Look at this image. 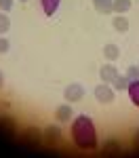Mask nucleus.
<instances>
[{
    "mask_svg": "<svg viewBox=\"0 0 139 158\" xmlns=\"http://www.w3.org/2000/svg\"><path fill=\"white\" fill-rule=\"evenodd\" d=\"M55 118L59 122H70L74 118V110H72V103H63L55 110Z\"/></svg>",
    "mask_w": 139,
    "mask_h": 158,
    "instance_id": "5",
    "label": "nucleus"
},
{
    "mask_svg": "<svg viewBox=\"0 0 139 158\" xmlns=\"http://www.w3.org/2000/svg\"><path fill=\"white\" fill-rule=\"evenodd\" d=\"M103 152L105 154H118V152H122V148H120V143H116V141H108L103 146Z\"/></svg>",
    "mask_w": 139,
    "mask_h": 158,
    "instance_id": "16",
    "label": "nucleus"
},
{
    "mask_svg": "<svg viewBox=\"0 0 139 158\" xmlns=\"http://www.w3.org/2000/svg\"><path fill=\"white\" fill-rule=\"evenodd\" d=\"M59 4H61V0H40V6H42V13L47 15V17H53L57 9H59Z\"/></svg>",
    "mask_w": 139,
    "mask_h": 158,
    "instance_id": "8",
    "label": "nucleus"
},
{
    "mask_svg": "<svg viewBox=\"0 0 139 158\" xmlns=\"http://www.w3.org/2000/svg\"><path fill=\"white\" fill-rule=\"evenodd\" d=\"M2 85H4V74L0 72V86H2Z\"/></svg>",
    "mask_w": 139,
    "mask_h": 158,
    "instance_id": "21",
    "label": "nucleus"
},
{
    "mask_svg": "<svg viewBox=\"0 0 139 158\" xmlns=\"http://www.w3.org/2000/svg\"><path fill=\"white\" fill-rule=\"evenodd\" d=\"M93 4H95V11L99 13V15H110V13H114V9H112L114 0H93Z\"/></svg>",
    "mask_w": 139,
    "mask_h": 158,
    "instance_id": "9",
    "label": "nucleus"
},
{
    "mask_svg": "<svg viewBox=\"0 0 139 158\" xmlns=\"http://www.w3.org/2000/svg\"><path fill=\"white\" fill-rule=\"evenodd\" d=\"M9 27H11V19H9V15L0 11V34H6Z\"/></svg>",
    "mask_w": 139,
    "mask_h": 158,
    "instance_id": "14",
    "label": "nucleus"
},
{
    "mask_svg": "<svg viewBox=\"0 0 139 158\" xmlns=\"http://www.w3.org/2000/svg\"><path fill=\"white\" fill-rule=\"evenodd\" d=\"M112 85H114V86H112L114 91H126V86H129V80H126V76H120V74H118V76L114 78Z\"/></svg>",
    "mask_w": 139,
    "mask_h": 158,
    "instance_id": "13",
    "label": "nucleus"
},
{
    "mask_svg": "<svg viewBox=\"0 0 139 158\" xmlns=\"http://www.w3.org/2000/svg\"><path fill=\"white\" fill-rule=\"evenodd\" d=\"M133 146H135V148H139V129L135 131V137H133Z\"/></svg>",
    "mask_w": 139,
    "mask_h": 158,
    "instance_id": "20",
    "label": "nucleus"
},
{
    "mask_svg": "<svg viewBox=\"0 0 139 158\" xmlns=\"http://www.w3.org/2000/svg\"><path fill=\"white\" fill-rule=\"evenodd\" d=\"M103 57H105V59H110V61H116L118 57H120V49H118L116 44L110 42V44H105V47H103Z\"/></svg>",
    "mask_w": 139,
    "mask_h": 158,
    "instance_id": "10",
    "label": "nucleus"
},
{
    "mask_svg": "<svg viewBox=\"0 0 139 158\" xmlns=\"http://www.w3.org/2000/svg\"><path fill=\"white\" fill-rule=\"evenodd\" d=\"M112 25H114V30H116V32H120V34H125L126 30H129V21H126V17H122V15L114 17Z\"/></svg>",
    "mask_w": 139,
    "mask_h": 158,
    "instance_id": "11",
    "label": "nucleus"
},
{
    "mask_svg": "<svg viewBox=\"0 0 139 158\" xmlns=\"http://www.w3.org/2000/svg\"><path fill=\"white\" fill-rule=\"evenodd\" d=\"M25 141L38 143V141H40V131H38V129H27V131H25Z\"/></svg>",
    "mask_w": 139,
    "mask_h": 158,
    "instance_id": "15",
    "label": "nucleus"
},
{
    "mask_svg": "<svg viewBox=\"0 0 139 158\" xmlns=\"http://www.w3.org/2000/svg\"><path fill=\"white\" fill-rule=\"evenodd\" d=\"M126 93H129V99L133 101V106H137V108H139V78H135V80H129Z\"/></svg>",
    "mask_w": 139,
    "mask_h": 158,
    "instance_id": "7",
    "label": "nucleus"
},
{
    "mask_svg": "<svg viewBox=\"0 0 139 158\" xmlns=\"http://www.w3.org/2000/svg\"><path fill=\"white\" fill-rule=\"evenodd\" d=\"M15 4V0H0V11L2 13H9Z\"/></svg>",
    "mask_w": 139,
    "mask_h": 158,
    "instance_id": "18",
    "label": "nucleus"
},
{
    "mask_svg": "<svg viewBox=\"0 0 139 158\" xmlns=\"http://www.w3.org/2000/svg\"><path fill=\"white\" fill-rule=\"evenodd\" d=\"M19 2H27V0H19Z\"/></svg>",
    "mask_w": 139,
    "mask_h": 158,
    "instance_id": "22",
    "label": "nucleus"
},
{
    "mask_svg": "<svg viewBox=\"0 0 139 158\" xmlns=\"http://www.w3.org/2000/svg\"><path fill=\"white\" fill-rule=\"evenodd\" d=\"M63 97H65V101H70V103L82 101V97H84V89H82V85H78V82L67 85L65 91H63Z\"/></svg>",
    "mask_w": 139,
    "mask_h": 158,
    "instance_id": "2",
    "label": "nucleus"
},
{
    "mask_svg": "<svg viewBox=\"0 0 139 158\" xmlns=\"http://www.w3.org/2000/svg\"><path fill=\"white\" fill-rule=\"evenodd\" d=\"M95 97H97V101H101V103H112L114 101V89L108 86L105 82H101V85L95 86Z\"/></svg>",
    "mask_w": 139,
    "mask_h": 158,
    "instance_id": "4",
    "label": "nucleus"
},
{
    "mask_svg": "<svg viewBox=\"0 0 139 158\" xmlns=\"http://www.w3.org/2000/svg\"><path fill=\"white\" fill-rule=\"evenodd\" d=\"M126 80H135V78H139V68L137 65H131L129 70H126Z\"/></svg>",
    "mask_w": 139,
    "mask_h": 158,
    "instance_id": "17",
    "label": "nucleus"
},
{
    "mask_svg": "<svg viewBox=\"0 0 139 158\" xmlns=\"http://www.w3.org/2000/svg\"><path fill=\"white\" fill-rule=\"evenodd\" d=\"M116 76H118V70L114 68L112 63H105L99 70V78H101V82H105V85H112Z\"/></svg>",
    "mask_w": 139,
    "mask_h": 158,
    "instance_id": "6",
    "label": "nucleus"
},
{
    "mask_svg": "<svg viewBox=\"0 0 139 158\" xmlns=\"http://www.w3.org/2000/svg\"><path fill=\"white\" fill-rule=\"evenodd\" d=\"M9 49H11V42H9L6 38L2 36V38H0V55H4V53H9Z\"/></svg>",
    "mask_w": 139,
    "mask_h": 158,
    "instance_id": "19",
    "label": "nucleus"
},
{
    "mask_svg": "<svg viewBox=\"0 0 139 158\" xmlns=\"http://www.w3.org/2000/svg\"><path fill=\"white\" fill-rule=\"evenodd\" d=\"M42 139H44L49 146H57L59 139H61V127H59V124H49V127L42 131Z\"/></svg>",
    "mask_w": 139,
    "mask_h": 158,
    "instance_id": "3",
    "label": "nucleus"
},
{
    "mask_svg": "<svg viewBox=\"0 0 139 158\" xmlns=\"http://www.w3.org/2000/svg\"><path fill=\"white\" fill-rule=\"evenodd\" d=\"M72 141L82 152L97 150V129L87 114H80V116L72 118Z\"/></svg>",
    "mask_w": 139,
    "mask_h": 158,
    "instance_id": "1",
    "label": "nucleus"
},
{
    "mask_svg": "<svg viewBox=\"0 0 139 158\" xmlns=\"http://www.w3.org/2000/svg\"><path fill=\"white\" fill-rule=\"evenodd\" d=\"M112 9L116 15H122V13H126L129 9H131V0H114Z\"/></svg>",
    "mask_w": 139,
    "mask_h": 158,
    "instance_id": "12",
    "label": "nucleus"
},
{
    "mask_svg": "<svg viewBox=\"0 0 139 158\" xmlns=\"http://www.w3.org/2000/svg\"><path fill=\"white\" fill-rule=\"evenodd\" d=\"M137 68H139V63H137Z\"/></svg>",
    "mask_w": 139,
    "mask_h": 158,
    "instance_id": "23",
    "label": "nucleus"
}]
</instances>
